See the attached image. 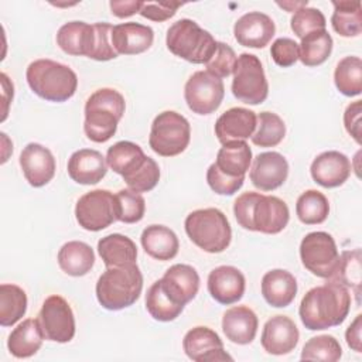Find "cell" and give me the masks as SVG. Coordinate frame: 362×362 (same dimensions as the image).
I'll use <instances>...</instances> for the list:
<instances>
[{
  "instance_id": "cell-1",
  "label": "cell",
  "mask_w": 362,
  "mask_h": 362,
  "mask_svg": "<svg viewBox=\"0 0 362 362\" xmlns=\"http://www.w3.org/2000/svg\"><path fill=\"white\" fill-rule=\"evenodd\" d=\"M349 310V290L334 280H327L322 286L313 287L304 294L298 315L307 329L322 331L341 325Z\"/></svg>"
},
{
  "instance_id": "cell-2",
  "label": "cell",
  "mask_w": 362,
  "mask_h": 362,
  "mask_svg": "<svg viewBox=\"0 0 362 362\" xmlns=\"http://www.w3.org/2000/svg\"><path fill=\"white\" fill-rule=\"evenodd\" d=\"M233 214L243 229L266 235L281 232L290 219L288 206L283 199L253 191L243 192L235 199Z\"/></svg>"
},
{
  "instance_id": "cell-3",
  "label": "cell",
  "mask_w": 362,
  "mask_h": 362,
  "mask_svg": "<svg viewBox=\"0 0 362 362\" xmlns=\"http://www.w3.org/2000/svg\"><path fill=\"white\" fill-rule=\"evenodd\" d=\"M124 109V98L116 89L102 88L95 90L85 103L83 132L86 137L93 143L110 140L117 130Z\"/></svg>"
},
{
  "instance_id": "cell-4",
  "label": "cell",
  "mask_w": 362,
  "mask_h": 362,
  "mask_svg": "<svg viewBox=\"0 0 362 362\" xmlns=\"http://www.w3.org/2000/svg\"><path fill=\"white\" fill-rule=\"evenodd\" d=\"M143 290V274L136 263L107 267L98 279L95 291L99 304L110 311L133 305Z\"/></svg>"
},
{
  "instance_id": "cell-5",
  "label": "cell",
  "mask_w": 362,
  "mask_h": 362,
  "mask_svg": "<svg viewBox=\"0 0 362 362\" xmlns=\"http://www.w3.org/2000/svg\"><path fill=\"white\" fill-rule=\"evenodd\" d=\"M25 79L37 96L57 103L71 99L78 88L76 74L68 65L48 58L30 62Z\"/></svg>"
},
{
  "instance_id": "cell-6",
  "label": "cell",
  "mask_w": 362,
  "mask_h": 362,
  "mask_svg": "<svg viewBox=\"0 0 362 362\" xmlns=\"http://www.w3.org/2000/svg\"><path fill=\"white\" fill-rule=\"evenodd\" d=\"M191 242L208 253L223 252L232 240V229L226 215L218 208H204L189 212L184 222Z\"/></svg>"
},
{
  "instance_id": "cell-7",
  "label": "cell",
  "mask_w": 362,
  "mask_h": 362,
  "mask_svg": "<svg viewBox=\"0 0 362 362\" xmlns=\"http://www.w3.org/2000/svg\"><path fill=\"white\" fill-rule=\"evenodd\" d=\"M216 42L209 31L189 18L173 23L165 35L168 51L191 64H206L215 52Z\"/></svg>"
},
{
  "instance_id": "cell-8",
  "label": "cell",
  "mask_w": 362,
  "mask_h": 362,
  "mask_svg": "<svg viewBox=\"0 0 362 362\" xmlns=\"http://www.w3.org/2000/svg\"><path fill=\"white\" fill-rule=\"evenodd\" d=\"M191 140L189 122L174 110L158 113L150 129L148 144L161 157H174L185 151Z\"/></svg>"
},
{
  "instance_id": "cell-9",
  "label": "cell",
  "mask_w": 362,
  "mask_h": 362,
  "mask_svg": "<svg viewBox=\"0 0 362 362\" xmlns=\"http://www.w3.org/2000/svg\"><path fill=\"white\" fill-rule=\"evenodd\" d=\"M232 79L233 96L246 105H260L269 95V83L260 59L247 52L236 58Z\"/></svg>"
},
{
  "instance_id": "cell-10",
  "label": "cell",
  "mask_w": 362,
  "mask_h": 362,
  "mask_svg": "<svg viewBox=\"0 0 362 362\" xmlns=\"http://www.w3.org/2000/svg\"><path fill=\"white\" fill-rule=\"evenodd\" d=\"M300 259L310 273L328 280L338 266L339 252L329 233L317 230L303 238L300 243Z\"/></svg>"
},
{
  "instance_id": "cell-11",
  "label": "cell",
  "mask_w": 362,
  "mask_h": 362,
  "mask_svg": "<svg viewBox=\"0 0 362 362\" xmlns=\"http://www.w3.org/2000/svg\"><path fill=\"white\" fill-rule=\"evenodd\" d=\"M75 218L81 228L99 232L117 221V201L107 189H93L83 194L75 205Z\"/></svg>"
},
{
  "instance_id": "cell-12",
  "label": "cell",
  "mask_w": 362,
  "mask_h": 362,
  "mask_svg": "<svg viewBox=\"0 0 362 362\" xmlns=\"http://www.w3.org/2000/svg\"><path fill=\"white\" fill-rule=\"evenodd\" d=\"M225 86L222 79L208 71L194 72L184 86V98L192 113L211 115L222 103Z\"/></svg>"
},
{
  "instance_id": "cell-13",
  "label": "cell",
  "mask_w": 362,
  "mask_h": 362,
  "mask_svg": "<svg viewBox=\"0 0 362 362\" xmlns=\"http://www.w3.org/2000/svg\"><path fill=\"white\" fill-rule=\"evenodd\" d=\"M38 322L44 338L48 341L65 344L75 337L74 311L69 303L58 294H52L44 300L38 313Z\"/></svg>"
},
{
  "instance_id": "cell-14",
  "label": "cell",
  "mask_w": 362,
  "mask_h": 362,
  "mask_svg": "<svg viewBox=\"0 0 362 362\" xmlns=\"http://www.w3.org/2000/svg\"><path fill=\"white\" fill-rule=\"evenodd\" d=\"M185 355L195 362H219L232 361V356L223 349V342L219 335L208 327L191 328L182 339Z\"/></svg>"
},
{
  "instance_id": "cell-15",
  "label": "cell",
  "mask_w": 362,
  "mask_h": 362,
  "mask_svg": "<svg viewBox=\"0 0 362 362\" xmlns=\"http://www.w3.org/2000/svg\"><path fill=\"white\" fill-rule=\"evenodd\" d=\"M18 163L24 178L34 188L47 185L55 175L57 164L54 154L40 143H28L21 150Z\"/></svg>"
},
{
  "instance_id": "cell-16",
  "label": "cell",
  "mask_w": 362,
  "mask_h": 362,
  "mask_svg": "<svg viewBox=\"0 0 362 362\" xmlns=\"http://www.w3.org/2000/svg\"><path fill=\"white\" fill-rule=\"evenodd\" d=\"M252 184L260 191H273L284 184L288 175V163L277 151H264L253 158L249 168Z\"/></svg>"
},
{
  "instance_id": "cell-17",
  "label": "cell",
  "mask_w": 362,
  "mask_h": 362,
  "mask_svg": "<svg viewBox=\"0 0 362 362\" xmlns=\"http://www.w3.org/2000/svg\"><path fill=\"white\" fill-rule=\"evenodd\" d=\"M298 338V328L290 317L274 315L263 325L260 344L270 355H286L296 348Z\"/></svg>"
},
{
  "instance_id": "cell-18",
  "label": "cell",
  "mask_w": 362,
  "mask_h": 362,
  "mask_svg": "<svg viewBox=\"0 0 362 362\" xmlns=\"http://www.w3.org/2000/svg\"><path fill=\"white\" fill-rule=\"evenodd\" d=\"M276 33L274 21L260 11H249L240 16L233 25L238 44L249 48H264Z\"/></svg>"
},
{
  "instance_id": "cell-19",
  "label": "cell",
  "mask_w": 362,
  "mask_h": 362,
  "mask_svg": "<svg viewBox=\"0 0 362 362\" xmlns=\"http://www.w3.org/2000/svg\"><path fill=\"white\" fill-rule=\"evenodd\" d=\"M208 293L219 304L229 305L238 303L246 287L243 273L235 266H218L208 274Z\"/></svg>"
},
{
  "instance_id": "cell-20",
  "label": "cell",
  "mask_w": 362,
  "mask_h": 362,
  "mask_svg": "<svg viewBox=\"0 0 362 362\" xmlns=\"http://www.w3.org/2000/svg\"><path fill=\"white\" fill-rule=\"evenodd\" d=\"M352 164L349 158L337 150L318 154L310 167L313 180L324 188H337L342 185L351 175Z\"/></svg>"
},
{
  "instance_id": "cell-21",
  "label": "cell",
  "mask_w": 362,
  "mask_h": 362,
  "mask_svg": "<svg viewBox=\"0 0 362 362\" xmlns=\"http://www.w3.org/2000/svg\"><path fill=\"white\" fill-rule=\"evenodd\" d=\"M160 284L174 303L185 307L199 290V274L192 266L177 263L165 270Z\"/></svg>"
},
{
  "instance_id": "cell-22",
  "label": "cell",
  "mask_w": 362,
  "mask_h": 362,
  "mask_svg": "<svg viewBox=\"0 0 362 362\" xmlns=\"http://www.w3.org/2000/svg\"><path fill=\"white\" fill-rule=\"evenodd\" d=\"M257 116L246 107H230L225 110L215 123V136L221 144L246 140L255 133Z\"/></svg>"
},
{
  "instance_id": "cell-23",
  "label": "cell",
  "mask_w": 362,
  "mask_h": 362,
  "mask_svg": "<svg viewBox=\"0 0 362 362\" xmlns=\"http://www.w3.org/2000/svg\"><path fill=\"white\" fill-rule=\"evenodd\" d=\"M68 175L72 181L82 185H95L107 173L106 157L93 148H81L71 154L68 160Z\"/></svg>"
},
{
  "instance_id": "cell-24",
  "label": "cell",
  "mask_w": 362,
  "mask_h": 362,
  "mask_svg": "<svg viewBox=\"0 0 362 362\" xmlns=\"http://www.w3.org/2000/svg\"><path fill=\"white\" fill-rule=\"evenodd\" d=\"M110 40L117 54L136 55L147 51L153 45L154 31L148 25L129 21L113 25Z\"/></svg>"
},
{
  "instance_id": "cell-25",
  "label": "cell",
  "mask_w": 362,
  "mask_h": 362,
  "mask_svg": "<svg viewBox=\"0 0 362 362\" xmlns=\"http://www.w3.org/2000/svg\"><path fill=\"white\" fill-rule=\"evenodd\" d=\"M259 320L255 311L246 305H235L228 308L222 317V331L233 344L247 345L257 332Z\"/></svg>"
},
{
  "instance_id": "cell-26",
  "label": "cell",
  "mask_w": 362,
  "mask_h": 362,
  "mask_svg": "<svg viewBox=\"0 0 362 362\" xmlns=\"http://www.w3.org/2000/svg\"><path fill=\"white\" fill-rule=\"evenodd\" d=\"M262 296L266 303L276 308L290 305L297 294L296 277L284 269H273L262 277Z\"/></svg>"
},
{
  "instance_id": "cell-27",
  "label": "cell",
  "mask_w": 362,
  "mask_h": 362,
  "mask_svg": "<svg viewBox=\"0 0 362 362\" xmlns=\"http://www.w3.org/2000/svg\"><path fill=\"white\" fill-rule=\"evenodd\" d=\"M95 28L93 24L85 21H69L59 27L57 33V44L68 55H90L93 47Z\"/></svg>"
},
{
  "instance_id": "cell-28",
  "label": "cell",
  "mask_w": 362,
  "mask_h": 362,
  "mask_svg": "<svg viewBox=\"0 0 362 362\" xmlns=\"http://www.w3.org/2000/svg\"><path fill=\"white\" fill-rule=\"evenodd\" d=\"M44 341V334L38 318H27L21 321L8 335L7 349L18 359L35 355Z\"/></svg>"
},
{
  "instance_id": "cell-29",
  "label": "cell",
  "mask_w": 362,
  "mask_h": 362,
  "mask_svg": "<svg viewBox=\"0 0 362 362\" xmlns=\"http://www.w3.org/2000/svg\"><path fill=\"white\" fill-rule=\"evenodd\" d=\"M141 246L144 252L157 260L165 262L177 256L180 249V242L173 229L164 225H150L140 236Z\"/></svg>"
},
{
  "instance_id": "cell-30",
  "label": "cell",
  "mask_w": 362,
  "mask_h": 362,
  "mask_svg": "<svg viewBox=\"0 0 362 362\" xmlns=\"http://www.w3.org/2000/svg\"><path fill=\"white\" fill-rule=\"evenodd\" d=\"M216 168L230 178H245L252 164V150L245 140L222 144L214 163Z\"/></svg>"
},
{
  "instance_id": "cell-31",
  "label": "cell",
  "mask_w": 362,
  "mask_h": 362,
  "mask_svg": "<svg viewBox=\"0 0 362 362\" xmlns=\"http://www.w3.org/2000/svg\"><path fill=\"white\" fill-rule=\"evenodd\" d=\"M58 264L64 273L81 277L90 272L95 264L93 249L81 240H69L58 250Z\"/></svg>"
},
{
  "instance_id": "cell-32",
  "label": "cell",
  "mask_w": 362,
  "mask_h": 362,
  "mask_svg": "<svg viewBox=\"0 0 362 362\" xmlns=\"http://www.w3.org/2000/svg\"><path fill=\"white\" fill-rule=\"evenodd\" d=\"M98 253L106 267L133 264L137 259V246L124 235L110 233L99 239Z\"/></svg>"
},
{
  "instance_id": "cell-33",
  "label": "cell",
  "mask_w": 362,
  "mask_h": 362,
  "mask_svg": "<svg viewBox=\"0 0 362 362\" xmlns=\"http://www.w3.org/2000/svg\"><path fill=\"white\" fill-rule=\"evenodd\" d=\"M147 158L143 148L127 140H122L115 143L107 148L106 163L116 174L126 177L136 171Z\"/></svg>"
},
{
  "instance_id": "cell-34",
  "label": "cell",
  "mask_w": 362,
  "mask_h": 362,
  "mask_svg": "<svg viewBox=\"0 0 362 362\" xmlns=\"http://www.w3.org/2000/svg\"><path fill=\"white\" fill-rule=\"evenodd\" d=\"M331 24L341 37H358L362 33V4L358 0L332 1Z\"/></svg>"
},
{
  "instance_id": "cell-35",
  "label": "cell",
  "mask_w": 362,
  "mask_h": 362,
  "mask_svg": "<svg viewBox=\"0 0 362 362\" xmlns=\"http://www.w3.org/2000/svg\"><path fill=\"white\" fill-rule=\"evenodd\" d=\"M361 249L344 250L339 255L338 266L328 280H334L346 288H351L356 296V301L359 304L361 298V287H362V266H361Z\"/></svg>"
},
{
  "instance_id": "cell-36",
  "label": "cell",
  "mask_w": 362,
  "mask_h": 362,
  "mask_svg": "<svg viewBox=\"0 0 362 362\" xmlns=\"http://www.w3.org/2000/svg\"><path fill=\"white\" fill-rule=\"evenodd\" d=\"M332 45V37L327 30L310 33L298 44V59L305 66H318L328 59Z\"/></svg>"
},
{
  "instance_id": "cell-37",
  "label": "cell",
  "mask_w": 362,
  "mask_h": 362,
  "mask_svg": "<svg viewBox=\"0 0 362 362\" xmlns=\"http://www.w3.org/2000/svg\"><path fill=\"white\" fill-rule=\"evenodd\" d=\"M27 311V294L17 284L3 283L0 286V325L11 327L24 317Z\"/></svg>"
},
{
  "instance_id": "cell-38",
  "label": "cell",
  "mask_w": 362,
  "mask_h": 362,
  "mask_svg": "<svg viewBox=\"0 0 362 362\" xmlns=\"http://www.w3.org/2000/svg\"><path fill=\"white\" fill-rule=\"evenodd\" d=\"M334 83L339 93L358 96L362 92V61L359 57L349 55L342 58L334 71Z\"/></svg>"
},
{
  "instance_id": "cell-39",
  "label": "cell",
  "mask_w": 362,
  "mask_h": 362,
  "mask_svg": "<svg viewBox=\"0 0 362 362\" xmlns=\"http://www.w3.org/2000/svg\"><path fill=\"white\" fill-rule=\"evenodd\" d=\"M296 214L304 225H318L328 218L329 202L322 192L307 189L297 198Z\"/></svg>"
},
{
  "instance_id": "cell-40",
  "label": "cell",
  "mask_w": 362,
  "mask_h": 362,
  "mask_svg": "<svg viewBox=\"0 0 362 362\" xmlns=\"http://www.w3.org/2000/svg\"><path fill=\"white\" fill-rule=\"evenodd\" d=\"M146 308L156 321L170 322L182 313L184 305L174 303L163 290L160 280H157L147 290Z\"/></svg>"
},
{
  "instance_id": "cell-41",
  "label": "cell",
  "mask_w": 362,
  "mask_h": 362,
  "mask_svg": "<svg viewBox=\"0 0 362 362\" xmlns=\"http://www.w3.org/2000/svg\"><path fill=\"white\" fill-rule=\"evenodd\" d=\"M286 136V124L283 119L273 112H260L252 143L259 147H274L281 143Z\"/></svg>"
},
{
  "instance_id": "cell-42",
  "label": "cell",
  "mask_w": 362,
  "mask_h": 362,
  "mask_svg": "<svg viewBox=\"0 0 362 362\" xmlns=\"http://www.w3.org/2000/svg\"><path fill=\"white\" fill-rule=\"evenodd\" d=\"M342 356V348L338 339L332 335H317L310 338L301 351L303 361L337 362Z\"/></svg>"
},
{
  "instance_id": "cell-43",
  "label": "cell",
  "mask_w": 362,
  "mask_h": 362,
  "mask_svg": "<svg viewBox=\"0 0 362 362\" xmlns=\"http://www.w3.org/2000/svg\"><path fill=\"white\" fill-rule=\"evenodd\" d=\"M117 201V221L124 223L140 222L146 212V201L140 192L129 188L120 189L116 194Z\"/></svg>"
},
{
  "instance_id": "cell-44",
  "label": "cell",
  "mask_w": 362,
  "mask_h": 362,
  "mask_svg": "<svg viewBox=\"0 0 362 362\" xmlns=\"http://www.w3.org/2000/svg\"><path fill=\"white\" fill-rule=\"evenodd\" d=\"M160 180V167L158 164L147 156L144 163L132 174L123 177L127 188L134 192H148L151 191Z\"/></svg>"
},
{
  "instance_id": "cell-45",
  "label": "cell",
  "mask_w": 362,
  "mask_h": 362,
  "mask_svg": "<svg viewBox=\"0 0 362 362\" xmlns=\"http://www.w3.org/2000/svg\"><path fill=\"white\" fill-rule=\"evenodd\" d=\"M290 27L293 33L301 40L307 34L325 30L327 27V20L324 14L314 7H301L297 11H294L291 20H290Z\"/></svg>"
},
{
  "instance_id": "cell-46",
  "label": "cell",
  "mask_w": 362,
  "mask_h": 362,
  "mask_svg": "<svg viewBox=\"0 0 362 362\" xmlns=\"http://www.w3.org/2000/svg\"><path fill=\"white\" fill-rule=\"evenodd\" d=\"M236 54L232 47H229L225 42L218 41L214 55L209 58V61L205 64L206 71L212 74L214 76L222 79L228 78L235 68L236 64Z\"/></svg>"
},
{
  "instance_id": "cell-47",
  "label": "cell",
  "mask_w": 362,
  "mask_h": 362,
  "mask_svg": "<svg viewBox=\"0 0 362 362\" xmlns=\"http://www.w3.org/2000/svg\"><path fill=\"white\" fill-rule=\"evenodd\" d=\"M95 37H93V47L90 51L89 58L95 61H110L117 58V52L115 51L110 40L113 25L109 23H95Z\"/></svg>"
},
{
  "instance_id": "cell-48",
  "label": "cell",
  "mask_w": 362,
  "mask_h": 362,
  "mask_svg": "<svg viewBox=\"0 0 362 362\" xmlns=\"http://www.w3.org/2000/svg\"><path fill=\"white\" fill-rule=\"evenodd\" d=\"M270 55L276 65L288 68L298 61V44L288 37H281L273 41Z\"/></svg>"
},
{
  "instance_id": "cell-49",
  "label": "cell",
  "mask_w": 362,
  "mask_h": 362,
  "mask_svg": "<svg viewBox=\"0 0 362 362\" xmlns=\"http://www.w3.org/2000/svg\"><path fill=\"white\" fill-rule=\"evenodd\" d=\"M245 178H230L222 174L212 163L206 170V182L209 188L219 195H233L243 185Z\"/></svg>"
},
{
  "instance_id": "cell-50",
  "label": "cell",
  "mask_w": 362,
  "mask_h": 362,
  "mask_svg": "<svg viewBox=\"0 0 362 362\" xmlns=\"http://www.w3.org/2000/svg\"><path fill=\"white\" fill-rule=\"evenodd\" d=\"M181 6L182 3L178 1H143L139 14L147 20L161 23L174 17Z\"/></svg>"
},
{
  "instance_id": "cell-51",
  "label": "cell",
  "mask_w": 362,
  "mask_h": 362,
  "mask_svg": "<svg viewBox=\"0 0 362 362\" xmlns=\"http://www.w3.org/2000/svg\"><path fill=\"white\" fill-rule=\"evenodd\" d=\"M361 113L362 100H355L349 103L344 112L345 130L358 144H361Z\"/></svg>"
},
{
  "instance_id": "cell-52",
  "label": "cell",
  "mask_w": 362,
  "mask_h": 362,
  "mask_svg": "<svg viewBox=\"0 0 362 362\" xmlns=\"http://www.w3.org/2000/svg\"><path fill=\"white\" fill-rule=\"evenodd\" d=\"M362 315L358 314L345 331V339L348 346L355 352H362Z\"/></svg>"
},
{
  "instance_id": "cell-53",
  "label": "cell",
  "mask_w": 362,
  "mask_h": 362,
  "mask_svg": "<svg viewBox=\"0 0 362 362\" xmlns=\"http://www.w3.org/2000/svg\"><path fill=\"white\" fill-rule=\"evenodd\" d=\"M141 4L143 1H136V0H112L109 3L110 6V10H112V14L119 17V18H126V17H130L136 13L140 11L141 8Z\"/></svg>"
},
{
  "instance_id": "cell-54",
  "label": "cell",
  "mask_w": 362,
  "mask_h": 362,
  "mask_svg": "<svg viewBox=\"0 0 362 362\" xmlns=\"http://www.w3.org/2000/svg\"><path fill=\"white\" fill-rule=\"evenodd\" d=\"M0 78H1L3 102H4V107H3V117H1V120H6L7 113H8V105H10V102L13 100L14 86H13V82L8 79V76H7L4 72H1V74H0Z\"/></svg>"
},
{
  "instance_id": "cell-55",
  "label": "cell",
  "mask_w": 362,
  "mask_h": 362,
  "mask_svg": "<svg viewBox=\"0 0 362 362\" xmlns=\"http://www.w3.org/2000/svg\"><path fill=\"white\" fill-rule=\"evenodd\" d=\"M308 4V1L305 0V1H277V6L279 7H281V8H284V10H287L288 13H294V11H297L298 8H301V7H305Z\"/></svg>"
}]
</instances>
